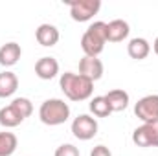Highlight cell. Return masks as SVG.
I'll use <instances>...</instances> for the list:
<instances>
[{"label":"cell","instance_id":"cell-5","mask_svg":"<svg viewBox=\"0 0 158 156\" xmlns=\"http://www.w3.org/2000/svg\"><path fill=\"white\" fill-rule=\"evenodd\" d=\"M132 143L138 147H158V121L142 123L132 132Z\"/></svg>","mask_w":158,"mask_h":156},{"label":"cell","instance_id":"cell-3","mask_svg":"<svg viewBox=\"0 0 158 156\" xmlns=\"http://www.w3.org/2000/svg\"><path fill=\"white\" fill-rule=\"evenodd\" d=\"M70 117V107L68 103H64V99L53 97V99H46L39 109V119L48 125V127H57L66 123Z\"/></svg>","mask_w":158,"mask_h":156},{"label":"cell","instance_id":"cell-6","mask_svg":"<svg viewBox=\"0 0 158 156\" xmlns=\"http://www.w3.org/2000/svg\"><path fill=\"white\" fill-rule=\"evenodd\" d=\"M98 121L96 117L88 116V114H79L74 121H72V134L81 140V142H88L98 134Z\"/></svg>","mask_w":158,"mask_h":156},{"label":"cell","instance_id":"cell-9","mask_svg":"<svg viewBox=\"0 0 158 156\" xmlns=\"http://www.w3.org/2000/svg\"><path fill=\"white\" fill-rule=\"evenodd\" d=\"M35 74L37 77L42 81H50V79L57 77L59 74V63L55 57H40L39 61L35 63Z\"/></svg>","mask_w":158,"mask_h":156},{"label":"cell","instance_id":"cell-10","mask_svg":"<svg viewBox=\"0 0 158 156\" xmlns=\"http://www.w3.org/2000/svg\"><path fill=\"white\" fill-rule=\"evenodd\" d=\"M59 30L53 24H40L39 28L35 30V39L40 46L44 48H52L59 42Z\"/></svg>","mask_w":158,"mask_h":156},{"label":"cell","instance_id":"cell-2","mask_svg":"<svg viewBox=\"0 0 158 156\" xmlns=\"http://www.w3.org/2000/svg\"><path fill=\"white\" fill-rule=\"evenodd\" d=\"M107 44V22H94L81 37V50L86 57H98Z\"/></svg>","mask_w":158,"mask_h":156},{"label":"cell","instance_id":"cell-20","mask_svg":"<svg viewBox=\"0 0 158 156\" xmlns=\"http://www.w3.org/2000/svg\"><path fill=\"white\" fill-rule=\"evenodd\" d=\"M53 156H79V149L72 143H63L55 149Z\"/></svg>","mask_w":158,"mask_h":156},{"label":"cell","instance_id":"cell-12","mask_svg":"<svg viewBox=\"0 0 158 156\" xmlns=\"http://www.w3.org/2000/svg\"><path fill=\"white\" fill-rule=\"evenodd\" d=\"M127 53H129L131 59L143 61L151 53V44H149V40L143 39V37H134V39L129 40V44H127Z\"/></svg>","mask_w":158,"mask_h":156},{"label":"cell","instance_id":"cell-16","mask_svg":"<svg viewBox=\"0 0 158 156\" xmlns=\"http://www.w3.org/2000/svg\"><path fill=\"white\" fill-rule=\"evenodd\" d=\"M22 121H24V117L20 116L11 105L0 109V125H2V127H6V129H15V127H19Z\"/></svg>","mask_w":158,"mask_h":156},{"label":"cell","instance_id":"cell-22","mask_svg":"<svg viewBox=\"0 0 158 156\" xmlns=\"http://www.w3.org/2000/svg\"><path fill=\"white\" fill-rule=\"evenodd\" d=\"M153 50H155V53L158 55V37L155 39V42H153Z\"/></svg>","mask_w":158,"mask_h":156},{"label":"cell","instance_id":"cell-19","mask_svg":"<svg viewBox=\"0 0 158 156\" xmlns=\"http://www.w3.org/2000/svg\"><path fill=\"white\" fill-rule=\"evenodd\" d=\"M9 105H11V107H13V109L20 114V116L24 117V119H26V117H30L31 114H33V103H31L28 97H15Z\"/></svg>","mask_w":158,"mask_h":156},{"label":"cell","instance_id":"cell-1","mask_svg":"<svg viewBox=\"0 0 158 156\" xmlns=\"http://www.w3.org/2000/svg\"><path fill=\"white\" fill-rule=\"evenodd\" d=\"M59 86L70 101H86L92 97L94 92V83L74 72H64L59 79Z\"/></svg>","mask_w":158,"mask_h":156},{"label":"cell","instance_id":"cell-17","mask_svg":"<svg viewBox=\"0 0 158 156\" xmlns=\"http://www.w3.org/2000/svg\"><path fill=\"white\" fill-rule=\"evenodd\" d=\"M88 109H90V112L96 117H109L112 114V110H110V107H109L105 96H96V97H92L90 103H88Z\"/></svg>","mask_w":158,"mask_h":156},{"label":"cell","instance_id":"cell-4","mask_svg":"<svg viewBox=\"0 0 158 156\" xmlns=\"http://www.w3.org/2000/svg\"><path fill=\"white\" fill-rule=\"evenodd\" d=\"M70 6V17L76 22H88L98 11L101 9V0H72Z\"/></svg>","mask_w":158,"mask_h":156},{"label":"cell","instance_id":"cell-11","mask_svg":"<svg viewBox=\"0 0 158 156\" xmlns=\"http://www.w3.org/2000/svg\"><path fill=\"white\" fill-rule=\"evenodd\" d=\"M129 33H131L129 22H125L121 18L110 20L107 24V42H123L129 37Z\"/></svg>","mask_w":158,"mask_h":156},{"label":"cell","instance_id":"cell-7","mask_svg":"<svg viewBox=\"0 0 158 156\" xmlns=\"http://www.w3.org/2000/svg\"><path fill=\"white\" fill-rule=\"evenodd\" d=\"M134 114L143 123L158 121V94H149L138 99V103L134 105Z\"/></svg>","mask_w":158,"mask_h":156},{"label":"cell","instance_id":"cell-15","mask_svg":"<svg viewBox=\"0 0 158 156\" xmlns=\"http://www.w3.org/2000/svg\"><path fill=\"white\" fill-rule=\"evenodd\" d=\"M19 88V77L13 72H2L0 74V99L11 97Z\"/></svg>","mask_w":158,"mask_h":156},{"label":"cell","instance_id":"cell-21","mask_svg":"<svg viewBox=\"0 0 158 156\" xmlns=\"http://www.w3.org/2000/svg\"><path fill=\"white\" fill-rule=\"evenodd\" d=\"M90 156H112L110 149L105 147V145H96L92 151H90Z\"/></svg>","mask_w":158,"mask_h":156},{"label":"cell","instance_id":"cell-14","mask_svg":"<svg viewBox=\"0 0 158 156\" xmlns=\"http://www.w3.org/2000/svg\"><path fill=\"white\" fill-rule=\"evenodd\" d=\"M105 99H107L112 112H121L129 107V94L121 88H114L109 94H105Z\"/></svg>","mask_w":158,"mask_h":156},{"label":"cell","instance_id":"cell-13","mask_svg":"<svg viewBox=\"0 0 158 156\" xmlns=\"http://www.w3.org/2000/svg\"><path fill=\"white\" fill-rule=\"evenodd\" d=\"M20 55H22L20 44H17V42H6L0 48V64L2 66H13V64L19 63Z\"/></svg>","mask_w":158,"mask_h":156},{"label":"cell","instance_id":"cell-8","mask_svg":"<svg viewBox=\"0 0 158 156\" xmlns=\"http://www.w3.org/2000/svg\"><path fill=\"white\" fill-rule=\"evenodd\" d=\"M79 74L85 76L86 79H90L92 83L103 77V63L98 57H83L79 61Z\"/></svg>","mask_w":158,"mask_h":156},{"label":"cell","instance_id":"cell-18","mask_svg":"<svg viewBox=\"0 0 158 156\" xmlns=\"http://www.w3.org/2000/svg\"><path fill=\"white\" fill-rule=\"evenodd\" d=\"M17 145H19V140L13 132H0V156H11L17 151Z\"/></svg>","mask_w":158,"mask_h":156}]
</instances>
